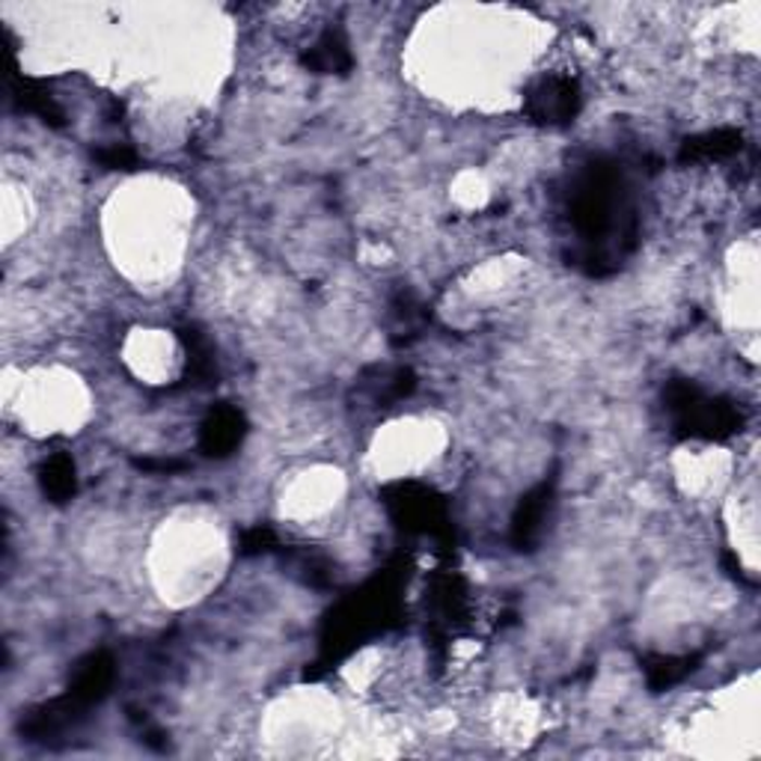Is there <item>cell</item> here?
Returning <instances> with one entry per match:
<instances>
[{
  "label": "cell",
  "mask_w": 761,
  "mask_h": 761,
  "mask_svg": "<svg viewBox=\"0 0 761 761\" xmlns=\"http://www.w3.org/2000/svg\"><path fill=\"white\" fill-rule=\"evenodd\" d=\"M619 173L610 164H592L571 197V221L577 233L589 241H607L619 229Z\"/></svg>",
  "instance_id": "cell-1"
},
{
  "label": "cell",
  "mask_w": 761,
  "mask_h": 761,
  "mask_svg": "<svg viewBox=\"0 0 761 761\" xmlns=\"http://www.w3.org/2000/svg\"><path fill=\"white\" fill-rule=\"evenodd\" d=\"M666 404L675 414L682 435L694 437H728L740 426V414L735 404L708 399L690 380H672L666 390Z\"/></svg>",
  "instance_id": "cell-2"
},
{
  "label": "cell",
  "mask_w": 761,
  "mask_h": 761,
  "mask_svg": "<svg viewBox=\"0 0 761 761\" xmlns=\"http://www.w3.org/2000/svg\"><path fill=\"white\" fill-rule=\"evenodd\" d=\"M581 111L577 80L565 75H548L526 96V113L541 125H565Z\"/></svg>",
  "instance_id": "cell-3"
},
{
  "label": "cell",
  "mask_w": 761,
  "mask_h": 761,
  "mask_svg": "<svg viewBox=\"0 0 761 761\" xmlns=\"http://www.w3.org/2000/svg\"><path fill=\"white\" fill-rule=\"evenodd\" d=\"M247 432L245 414L238 408L221 404L214 408L212 414L205 416V423L200 428V449L212 459H224L233 449L241 444V437Z\"/></svg>",
  "instance_id": "cell-4"
},
{
  "label": "cell",
  "mask_w": 761,
  "mask_h": 761,
  "mask_svg": "<svg viewBox=\"0 0 761 761\" xmlns=\"http://www.w3.org/2000/svg\"><path fill=\"white\" fill-rule=\"evenodd\" d=\"M113 675H116V666H113L111 654L96 651L75 670V678L68 684V696H75L84 708L92 706V702H99L101 696H108Z\"/></svg>",
  "instance_id": "cell-5"
},
{
  "label": "cell",
  "mask_w": 761,
  "mask_h": 761,
  "mask_svg": "<svg viewBox=\"0 0 761 761\" xmlns=\"http://www.w3.org/2000/svg\"><path fill=\"white\" fill-rule=\"evenodd\" d=\"M550 497H553V488H550L548 482H541L517 506L515 517H512V541L521 550L529 548L538 538V533H541V524H545L550 509Z\"/></svg>",
  "instance_id": "cell-6"
},
{
  "label": "cell",
  "mask_w": 761,
  "mask_h": 761,
  "mask_svg": "<svg viewBox=\"0 0 761 761\" xmlns=\"http://www.w3.org/2000/svg\"><path fill=\"white\" fill-rule=\"evenodd\" d=\"M39 482H42V491L46 497H51L54 503H66L78 491V476H75V461L68 459L66 452H57L42 464V473H39Z\"/></svg>",
  "instance_id": "cell-7"
},
{
  "label": "cell",
  "mask_w": 761,
  "mask_h": 761,
  "mask_svg": "<svg viewBox=\"0 0 761 761\" xmlns=\"http://www.w3.org/2000/svg\"><path fill=\"white\" fill-rule=\"evenodd\" d=\"M740 152V135L732 128H716L708 135L687 140L682 149L684 161H723V158Z\"/></svg>",
  "instance_id": "cell-8"
},
{
  "label": "cell",
  "mask_w": 761,
  "mask_h": 761,
  "mask_svg": "<svg viewBox=\"0 0 761 761\" xmlns=\"http://www.w3.org/2000/svg\"><path fill=\"white\" fill-rule=\"evenodd\" d=\"M303 63L315 72H348L351 68V51H348V42L339 34H325L319 42H315L307 54H303Z\"/></svg>",
  "instance_id": "cell-9"
},
{
  "label": "cell",
  "mask_w": 761,
  "mask_h": 761,
  "mask_svg": "<svg viewBox=\"0 0 761 761\" xmlns=\"http://www.w3.org/2000/svg\"><path fill=\"white\" fill-rule=\"evenodd\" d=\"M694 658H651L646 661V678L654 690H666L694 672Z\"/></svg>",
  "instance_id": "cell-10"
},
{
  "label": "cell",
  "mask_w": 761,
  "mask_h": 761,
  "mask_svg": "<svg viewBox=\"0 0 761 761\" xmlns=\"http://www.w3.org/2000/svg\"><path fill=\"white\" fill-rule=\"evenodd\" d=\"M101 164L108 170H135L140 167V158L132 146H108V149H99L96 152Z\"/></svg>",
  "instance_id": "cell-11"
},
{
  "label": "cell",
  "mask_w": 761,
  "mask_h": 761,
  "mask_svg": "<svg viewBox=\"0 0 761 761\" xmlns=\"http://www.w3.org/2000/svg\"><path fill=\"white\" fill-rule=\"evenodd\" d=\"M274 548V533L265 526H257L241 536V553H262V550Z\"/></svg>",
  "instance_id": "cell-12"
},
{
  "label": "cell",
  "mask_w": 761,
  "mask_h": 761,
  "mask_svg": "<svg viewBox=\"0 0 761 761\" xmlns=\"http://www.w3.org/2000/svg\"><path fill=\"white\" fill-rule=\"evenodd\" d=\"M135 464L140 467V471H158V473L185 471V461L179 459H137Z\"/></svg>",
  "instance_id": "cell-13"
}]
</instances>
